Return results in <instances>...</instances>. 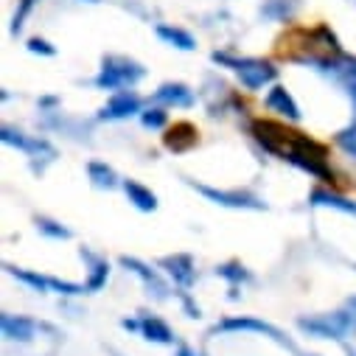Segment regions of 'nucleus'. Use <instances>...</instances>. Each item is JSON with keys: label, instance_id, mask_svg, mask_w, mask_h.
I'll list each match as a JSON object with an SVG mask.
<instances>
[{"label": "nucleus", "instance_id": "16", "mask_svg": "<svg viewBox=\"0 0 356 356\" xmlns=\"http://www.w3.org/2000/svg\"><path fill=\"white\" fill-rule=\"evenodd\" d=\"M219 275H225V278H227V281H233V284H238V281H247V278H250V275L244 273V266H222Z\"/></svg>", "mask_w": 356, "mask_h": 356}, {"label": "nucleus", "instance_id": "2", "mask_svg": "<svg viewBox=\"0 0 356 356\" xmlns=\"http://www.w3.org/2000/svg\"><path fill=\"white\" fill-rule=\"evenodd\" d=\"M213 59H216V62H230V65L238 70L241 81L250 87V90H258V87H264L266 81L275 79V67H273L270 62H261V59H241V62H233V59H227L225 54H213Z\"/></svg>", "mask_w": 356, "mask_h": 356}, {"label": "nucleus", "instance_id": "22", "mask_svg": "<svg viewBox=\"0 0 356 356\" xmlns=\"http://www.w3.org/2000/svg\"><path fill=\"white\" fill-rule=\"evenodd\" d=\"M180 356H197L191 348H180Z\"/></svg>", "mask_w": 356, "mask_h": 356}, {"label": "nucleus", "instance_id": "8", "mask_svg": "<svg viewBox=\"0 0 356 356\" xmlns=\"http://www.w3.org/2000/svg\"><path fill=\"white\" fill-rule=\"evenodd\" d=\"M34 328H37V325H34L31 320H23V317L12 320L9 314H3V331H6V337H12V339H31Z\"/></svg>", "mask_w": 356, "mask_h": 356}, {"label": "nucleus", "instance_id": "23", "mask_svg": "<svg viewBox=\"0 0 356 356\" xmlns=\"http://www.w3.org/2000/svg\"><path fill=\"white\" fill-rule=\"evenodd\" d=\"M350 96H353V102H356V81L350 84Z\"/></svg>", "mask_w": 356, "mask_h": 356}, {"label": "nucleus", "instance_id": "3", "mask_svg": "<svg viewBox=\"0 0 356 356\" xmlns=\"http://www.w3.org/2000/svg\"><path fill=\"white\" fill-rule=\"evenodd\" d=\"M140 110V99L135 93H118L104 110H102V118H124V115H132Z\"/></svg>", "mask_w": 356, "mask_h": 356}, {"label": "nucleus", "instance_id": "6", "mask_svg": "<svg viewBox=\"0 0 356 356\" xmlns=\"http://www.w3.org/2000/svg\"><path fill=\"white\" fill-rule=\"evenodd\" d=\"M266 107L270 110H278L281 115H286V118H292V121H298L300 118V113H298V107H295V102L289 99V93L284 90V87H275V90L266 96Z\"/></svg>", "mask_w": 356, "mask_h": 356}, {"label": "nucleus", "instance_id": "24", "mask_svg": "<svg viewBox=\"0 0 356 356\" xmlns=\"http://www.w3.org/2000/svg\"><path fill=\"white\" fill-rule=\"evenodd\" d=\"M350 356H356V353H353V350H350Z\"/></svg>", "mask_w": 356, "mask_h": 356}, {"label": "nucleus", "instance_id": "1", "mask_svg": "<svg viewBox=\"0 0 356 356\" xmlns=\"http://www.w3.org/2000/svg\"><path fill=\"white\" fill-rule=\"evenodd\" d=\"M140 76H143L140 65L121 59V56H110V59H104V67H102V76L96 79V84L107 87V90H115V87H124V84H135Z\"/></svg>", "mask_w": 356, "mask_h": 356}, {"label": "nucleus", "instance_id": "17", "mask_svg": "<svg viewBox=\"0 0 356 356\" xmlns=\"http://www.w3.org/2000/svg\"><path fill=\"white\" fill-rule=\"evenodd\" d=\"M165 118H168V115H165L163 110H149V113H143V124H146V127H152V129L163 127V124H165Z\"/></svg>", "mask_w": 356, "mask_h": 356}, {"label": "nucleus", "instance_id": "11", "mask_svg": "<svg viewBox=\"0 0 356 356\" xmlns=\"http://www.w3.org/2000/svg\"><path fill=\"white\" fill-rule=\"evenodd\" d=\"M157 34L165 40V42H171V45H177V48H183V51H191L197 42H194V37L188 34V31H180V29H171V26H160L157 29Z\"/></svg>", "mask_w": 356, "mask_h": 356}, {"label": "nucleus", "instance_id": "4", "mask_svg": "<svg viewBox=\"0 0 356 356\" xmlns=\"http://www.w3.org/2000/svg\"><path fill=\"white\" fill-rule=\"evenodd\" d=\"M197 143V129L191 124H177L168 135H165V146L174 149V152H186Z\"/></svg>", "mask_w": 356, "mask_h": 356}, {"label": "nucleus", "instance_id": "21", "mask_svg": "<svg viewBox=\"0 0 356 356\" xmlns=\"http://www.w3.org/2000/svg\"><path fill=\"white\" fill-rule=\"evenodd\" d=\"M29 48H31L34 54H37V51H42V54H54V48H51L45 40H31V42H29Z\"/></svg>", "mask_w": 356, "mask_h": 356}, {"label": "nucleus", "instance_id": "15", "mask_svg": "<svg viewBox=\"0 0 356 356\" xmlns=\"http://www.w3.org/2000/svg\"><path fill=\"white\" fill-rule=\"evenodd\" d=\"M90 258H93V255H90ZM107 273H110V266H107L104 261L93 258V278L87 281V289H90V292H93V289H99V286L107 281Z\"/></svg>", "mask_w": 356, "mask_h": 356}, {"label": "nucleus", "instance_id": "19", "mask_svg": "<svg viewBox=\"0 0 356 356\" xmlns=\"http://www.w3.org/2000/svg\"><path fill=\"white\" fill-rule=\"evenodd\" d=\"M40 230H45L48 236H56V238H67V236H70L65 227H56V225L48 222V219H40Z\"/></svg>", "mask_w": 356, "mask_h": 356}, {"label": "nucleus", "instance_id": "9", "mask_svg": "<svg viewBox=\"0 0 356 356\" xmlns=\"http://www.w3.org/2000/svg\"><path fill=\"white\" fill-rule=\"evenodd\" d=\"M124 188H127L129 200H132V202H135L140 211H154V208H157L154 194H152V191H146L143 186H138V183H124Z\"/></svg>", "mask_w": 356, "mask_h": 356}, {"label": "nucleus", "instance_id": "20", "mask_svg": "<svg viewBox=\"0 0 356 356\" xmlns=\"http://www.w3.org/2000/svg\"><path fill=\"white\" fill-rule=\"evenodd\" d=\"M37 3V0H23L20 3V12H17V17H15V31H20L23 29V20H26V15L31 12V6Z\"/></svg>", "mask_w": 356, "mask_h": 356}, {"label": "nucleus", "instance_id": "5", "mask_svg": "<svg viewBox=\"0 0 356 356\" xmlns=\"http://www.w3.org/2000/svg\"><path fill=\"white\" fill-rule=\"evenodd\" d=\"M154 99H157V102L177 104V107H188V104L194 102L191 90H188V87H183V84H163L160 90L154 93Z\"/></svg>", "mask_w": 356, "mask_h": 356}, {"label": "nucleus", "instance_id": "7", "mask_svg": "<svg viewBox=\"0 0 356 356\" xmlns=\"http://www.w3.org/2000/svg\"><path fill=\"white\" fill-rule=\"evenodd\" d=\"M163 266H171V275L177 278V284H183V286H188L191 281H194V270H191V258L188 255H177V258H165L163 261Z\"/></svg>", "mask_w": 356, "mask_h": 356}, {"label": "nucleus", "instance_id": "12", "mask_svg": "<svg viewBox=\"0 0 356 356\" xmlns=\"http://www.w3.org/2000/svg\"><path fill=\"white\" fill-rule=\"evenodd\" d=\"M202 194L219 200L222 205H250V208H261V202L255 197H247V194H225V191H211V188H200Z\"/></svg>", "mask_w": 356, "mask_h": 356}, {"label": "nucleus", "instance_id": "13", "mask_svg": "<svg viewBox=\"0 0 356 356\" xmlns=\"http://www.w3.org/2000/svg\"><path fill=\"white\" fill-rule=\"evenodd\" d=\"M143 334H146L149 339H157V342H171L168 325H165L163 320H157V317H146V320H143Z\"/></svg>", "mask_w": 356, "mask_h": 356}, {"label": "nucleus", "instance_id": "18", "mask_svg": "<svg viewBox=\"0 0 356 356\" xmlns=\"http://www.w3.org/2000/svg\"><path fill=\"white\" fill-rule=\"evenodd\" d=\"M12 275H17V278H23L26 284H31L37 292H42V289H45V284H48L45 278H40V275H31V273H23V270H12Z\"/></svg>", "mask_w": 356, "mask_h": 356}, {"label": "nucleus", "instance_id": "14", "mask_svg": "<svg viewBox=\"0 0 356 356\" xmlns=\"http://www.w3.org/2000/svg\"><path fill=\"white\" fill-rule=\"evenodd\" d=\"M87 171H90V177H93V183L96 186H107V188H113L115 186V171L110 168V165H104V163H90L87 165Z\"/></svg>", "mask_w": 356, "mask_h": 356}, {"label": "nucleus", "instance_id": "10", "mask_svg": "<svg viewBox=\"0 0 356 356\" xmlns=\"http://www.w3.org/2000/svg\"><path fill=\"white\" fill-rule=\"evenodd\" d=\"M312 202H314V205H331V208H339V211L356 216V205H353V202H348V200H342V197H337V194H331V191H323V188H317V191L312 194Z\"/></svg>", "mask_w": 356, "mask_h": 356}]
</instances>
